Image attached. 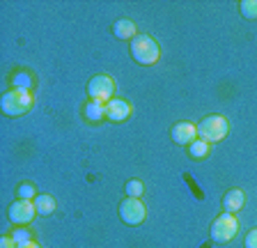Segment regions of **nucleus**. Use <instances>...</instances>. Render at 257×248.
Segmentation results:
<instances>
[{
  "instance_id": "f03ea898",
  "label": "nucleus",
  "mask_w": 257,
  "mask_h": 248,
  "mask_svg": "<svg viewBox=\"0 0 257 248\" xmlns=\"http://www.w3.org/2000/svg\"><path fill=\"white\" fill-rule=\"evenodd\" d=\"M227 129H230L227 117H223V115H209V117H204L198 124V138L204 143H218L227 136Z\"/></svg>"
},
{
  "instance_id": "412c9836",
  "label": "nucleus",
  "mask_w": 257,
  "mask_h": 248,
  "mask_svg": "<svg viewBox=\"0 0 257 248\" xmlns=\"http://www.w3.org/2000/svg\"><path fill=\"white\" fill-rule=\"evenodd\" d=\"M16 248H42L39 243H35V241H28V243H19Z\"/></svg>"
},
{
  "instance_id": "dca6fc26",
  "label": "nucleus",
  "mask_w": 257,
  "mask_h": 248,
  "mask_svg": "<svg viewBox=\"0 0 257 248\" xmlns=\"http://www.w3.org/2000/svg\"><path fill=\"white\" fill-rule=\"evenodd\" d=\"M126 193H128V198H140L143 195V182H138V179L126 182Z\"/></svg>"
},
{
  "instance_id": "f8f14e48",
  "label": "nucleus",
  "mask_w": 257,
  "mask_h": 248,
  "mask_svg": "<svg viewBox=\"0 0 257 248\" xmlns=\"http://www.w3.org/2000/svg\"><path fill=\"white\" fill-rule=\"evenodd\" d=\"M32 202H35V209H37L39 216H51V214L55 211V200H53V195L42 193V195H37V198L32 200Z\"/></svg>"
},
{
  "instance_id": "1a4fd4ad",
  "label": "nucleus",
  "mask_w": 257,
  "mask_h": 248,
  "mask_svg": "<svg viewBox=\"0 0 257 248\" xmlns=\"http://www.w3.org/2000/svg\"><path fill=\"white\" fill-rule=\"evenodd\" d=\"M128 115H131V106L124 99H112L106 103V119L110 122H124Z\"/></svg>"
},
{
  "instance_id": "f3484780",
  "label": "nucleus",
  "mask_w": 257,
  "mask_h": 248,
  "mask_svg": "<svg viewBox=\"0 0 257 248\" xmlns=\"http://www.w3.org/2000/svg\"><path fill=\"white\" fill-rule=\"evenodd\" d=\"M12 239H14V241H16V246H19V243H28V241H32L30 232H28V230H23V227H19V230H14V232H12Z\"/></svg>"
},
{
  "instance_id": "9d476101",
  "label": "nucleus",
  "mask_w": 257,
  "mask_h": 248,
  "mask_svg": "<svg viewBox=\"0 0 257 248\" xmlns=\"http://www.w3.org/2000/svg\"><path fill=\"white\" fill-rule=\"evenodd\" d=\"M243 202H246V195H243V191L232 189L230 193L223 198V209L227 211V214H234V211H241Z\"/></svg>"
},
{
  "instance_id": "6ab92c4d",
  "label": "nucleus",
  "mask_w": 257,
  "mask_h": 248,
  "mask_svg": "<svg viewBox=\"0 0 257 248\" xmlns=\"http://www.w3.org/2000/svg\"><path fill=\"white\" fill-rule=\"evenodd\" d=\"M246 248H257V230H250V232H248Z\"/></svg>"
},
{
  "instance_id": "0eeeda50",
  "label": "nucleus",
  "mask_w": 257,
  "mask_h": 248,
  "mask_svg": "<svg viewBox=\"0 0 257 248\" xmlns=\"http://www.w3.org/2000/svg\"><path fill=\"white\" fill-rule=\"evenodd\" d=\"M119 216L126 225H138L145 221V205L138 198H126L119 205Z\"/></svg>"
},
{
  "instance_id": "f257e3e1",
  "label": "nucleus",
  "mask_w": 257,
  "mask_h": 248,
  "mask_svg": "<svg viewBox=\"0 0 257 248\" xmlns=\"http://www.w3.org/2000/svg\"><path fill=\"white\" fill-rule=\"evenodd\" d=\"M161 51H159V44L150 37V35H138V37L131 42V58L138 62V65H156Z\"/></svg>"
},
{
  "instance_id": "4468645a",
  "label": "nucleus",
  "mask_w": 257,
  "mask_h": 248,
  "mask_svg": "<svg viewBox=\"0 0 257 248\" xmlns=\"http://www.w3.org/2000/svg\"><path fill=\"white\" fill-rule=\"evenodd\" d=\"M188 152H191V157L193 159H204L209 154V143H204V141H193L191 145H188Z\"/></svg>"
},
{
  "instance_id": "7ed1b4c3",
  "label": "nucleus",
  "mask_w": 257,
  "mask_h": 248,
  "mask_svg": "<svg viewBox=\"0 0 257 248\" xmlns=\"http://www.w3.org/2000/svg\"><path fill=\"white\" fill-rule=\"evenodd\" d=\"M32 106V94L28 90H12L5 92L3 99H0V108L5 115H12V117H19V115L28 113Z\"/></svg>"
},
{
  "instance_id": "6e6552de",
  "label": "nucleus",
  "mask_w": 257,
  "mask_h": 248,
  "mask_svg": "<svg viewBox=\"0 0 257 248\" xmlns=\"http://www.w3.org/2000/svg\"><path fill=\"white\" fill-rule=\"evenodd\" d=\"M198 138V127H193L191 122H179L172 127V141L177 145H191Z\"/></svg>"
},
{
  "instance_id": "aec40b11",
  "label": "nucleus",
  "mask_w": 257,
  "mask_h": 248,
  "mask_svg": "<svg viewBox=\"0 0 257 248\" xmlns=\"http://www.w3.org/2000/svg\"><path fill=\"white\" fill-rule=\"evenodd\" d=\"M0 248H16V241L12 237H3L0 239Z\"/></svg>"
},
{
  "instance_id": "39448f33",
  "label": "nucleus",
  "mask_w": 257,
  "mask_h": 248,
  "mask_svg": "<svg viewBox=\"0 0 257 248\" xmlns=\"http://www.w3.org/2000/svg\"><path fill=\"white\" fill-rule=\"evenodd\" d=\"M112 92H115V81L110 76H94L87 83V94L92 101H108L112 99Z\"/></svg>"
},
{
  "instance_id": "20e7f679",
  "label": "nucleus",
  "mask_w": 257,
  "mask_h": 248,
  "mask_svg": "<svg viewBox=\"0 0 257 248\" xmlns=\"http://www.w3.org/2000/svg\"><path fill=\"white\" fill-rule=\"evenodd\" d=\"M236 230H239V223H236L234 214H227V211H225V214H220L214 221V225H211V239H214L216 243H227L236 234Z\"/></svg>"
},
{
  "instance_id": "2eb2a0df",
  "label": "nucleus",
  "mask_w": 257,
  "mask_h": 248,
  "mask_svg": "<svg viewBox=\"0 0 257 248\" xmlns=\"http://www.w3.org/2000/svg\"><path fill=\"white\" fill-rule=\"evenodd\" d=\"M239 12H241V17H246V19H257V0H241Z\"/></svg>"
},
{
  "instance_id": "9b49d317",
  "label": "nucleus",
  "mask_w": 257,
  "mask_h": 248,
  "mask_svg": "<svg viewBox=\"0 0 257 248\" xmlns=\"http://www.w3.org/2000/svg\"><path fill=\"white\" fill-rule=\"evenodd\" d=\"M112 33H115V37L131 39V42L138 37V35H136V23L134 21H126V19H122V21L115 23V26H112Z\"/></svg>"
},
{
  "instance_id": "ddd939ff",
  "label": "nucleus",
  "mask_w": 257,
  "mask_h": 248,
  "mask_svg": "<svg viewBox=\"0 0 257 248\" xmlns=\"http://www.w3.org/2000/svg\"><path fill=\"white\" fill-rule=\"evenodd\" d=\"M83 113H85V119H90V122H101L106 117V106H103V101H87Z\"/></svg>"
},
{
  "instance_id": "a211bd4d",
  "label": "nucleus",
  "mask_w": 257,
  "mask_h": 248,
  "mask_svg": "<svg viewBox=\"0 0 257 248\" xmlns=\"http://www.w3.org/2000/svg\"><path fill=\"white\" fill-rule=\"evenodd\" d=\"M32 198H37L35 189H32L30 184H21V186H19V200H32Z\"/></svg>"
},
{
  "instance_id": "423d86ee",
  "label": "nucleus",
  "mask_w": 257,
  "mask_h": 248,
  "mask_svg": "<svg viewBox=\"0 0 257 248\" xmlns=\"http://www.w3.org/2000/svg\"><path fill=\"white\" fill-rule=\"evenodd\" d=\"M35 214H37V209H35V202H30V200H16L14 205L10 207V211H7L10 221L19 227L30 223L35 218Z\"/></svg>"
}]
</instances>
